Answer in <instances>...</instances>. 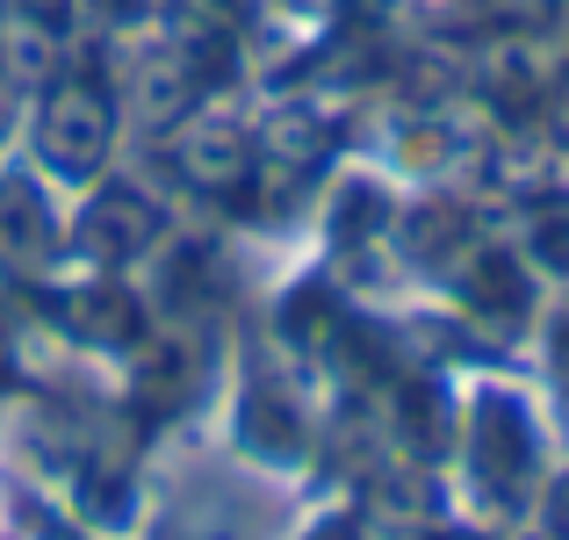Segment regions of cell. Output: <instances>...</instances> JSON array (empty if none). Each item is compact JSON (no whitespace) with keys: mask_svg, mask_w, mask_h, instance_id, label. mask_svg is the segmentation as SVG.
Here are the masks:
<instances>
[{"mask_svg":"<svg viewBox=\"0 0 569 540\" xmlns=\"http://www.w3.org/2000/svg\"><path fill=\"white\" fill-rule=\"evenodd\" d=\"M0 533H8V483H0Z\"/></svg>","mask_w":569,"mask_h":540,"instance_id":"6da1fadb","label":"cell"}]
</instances>
